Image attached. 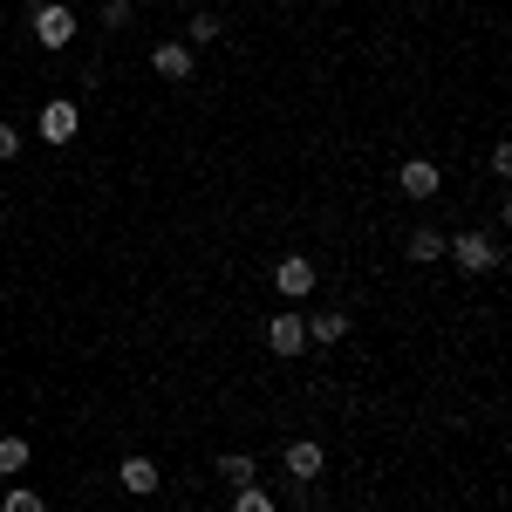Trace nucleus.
I'll return each mask as SVG.
<instances>
[{
    "label": "nucleus",
    "mask_w": 512,
    "mask_h": 512,
    "mask_svg": "<svg viewBox=\"0 0 512 512\" xmlns=\"http://www.w3.org/2000/svg\"><path fill=\"white\" fill-rule=\"evenodd\" d=\"M444 260L458 267V274H499V260H506V246H499V233H444Z\"/></svg>",
    "instance_id": "1"
},
{
    "label": "nucleus",
    "mask_w": 512,
    "mask_h": 512,
    "mask_svg": "<svg viewBox=\"0 0 512 512\" xmlns=\"http://www.w3.org/2000/svg\"><path fill=\"white\" fill-rule=\"evenodd\" d=\"M76 130H82V103H76V96H48V103L35 110V137H41V144H55V151L76 144Z\"/></svg>",
    "instance_id": "2"
},
{
    "label": "nucleus",
    "mask_w": 512,
    "mask_h": 512,
    "mask_svg": "<svg viewBox=\"0 0 512 512\" xmlns=\"http://www.w3.org/2000/svg\"><path fill=\"white\" fill-rule=\"evenodd\" d=\"M274 287H280V301H308L321 287V267L308 260V253H280L274 260Z\"/></svg>",
    "instance_id": "3"
},
{
    "label": "nucleus",
    "mask_w": 512,
    "mask_h": 512,
    "mask_svg": "<svg viewBox=\"0 0 512 512\" xmlns=\"http://www.w3.org/2000/svg\"><path fill=\"white\" fill-rule=\"evenodd\" d=\"M28 28H35V41L41 48H48V55H55V48H69V41H76V7H62V0H48V7H35V21H28Z\"/></svg>",
    "instance_id": "4"
},
{
    "label": "nucleus",
    "mask_w": 512,
    "mask_h": 512,
    "mask_svg": "<svg viewBox=\"0 0 512 512\" xmlns=\"http://www.w3.org/2000/svg\"><path fill=\"white\" fill-rule=\"evenodd\" d=\"M117 485L130 492V499H158L164 492V472H158V458H144V451H130L117 465Z\"/></svg>",
    "instance_id": "5"
},
{
    "label": "nucleus",
    "mask_w": 512,
    "mask_h": 512,
    "mask_svg": "<svg viewBox=\"0 0 512 512\" xmlns=\"http://www.w3.org/2000/svg\"><path fill=\"white\" fill-rule=\"evenodd\" d=\"M396 185H403V198L424 205V198L444 192V171H437V158H403V164H396Z\"/></svg>",
    "instance_id": "6"
},
{
    "label": "nucleus",
    "mask_w": 512,
    "mask_h": 512,
    "mask_svg": "<svg viewBox=\"0 0 512 512\" xmlns=\"http://www.w3.org/2000/svg\"><path fill=\"white\" fill-rule=\"evenodd\" d=\"M321 465H328V451H321L315 437H294V444L280 451V472L294 478V485H315V478H321Z\"/></svg>",
    "instance_id": "7"
},
{
    "label": "nucleus",
    "mask_w": 512,
    "mask_h": 512,
    "mask_svg": "<svg viewBox=\"0 0 512 512\" xmlns=\"http://www.w3.org/2000/svg\"><path fill=\"white\" fill-rule=\"evenodd\" d=\"M151 69H158L164 82H192L198 48H192V41H158V48H151Z\"/></svg>",
    "instance_id": "8"
},
{
    "label": "nucleus",
    "mask_w": 512,
    "mask_h": 512,
    "mask_svg": "<svg viewBox=\"0 0 512 512\" xmlns=\"http://www.w3.org/2000/svg\"><path fill=\"white\" fill-rule=\"evenodd\" d=\"M267 349H274L280 362L301 355V349H308V321L294 315V308H287V315H267Z\"/></svg>",
    "instance_id": "9"
},
{
    "label": "nucleus",
    "mask_w": 512,
    "mask_h": 512,
    "mask_svg": "<svg viewBox=\"0 0 512 512\" xmlns=\"http://www.w3.org/2000/svg\"><path fill=\"white\" fill-rule=\"evenodd\" d=\"M301 321H308V342H315V349L349 342V308H315V315H301Z\"/></svg>",
    "instance_id": "10"
},
{
    "label": "nucleus",
    "mask_w": 512,
    "mask_h": 512,
    "mask_svg": "<svg viewBox=\"0 0 512 512\" xmlns=\"http://www.w3.org/2000/svg\"><path fill=\"white\" fill-rule=\"evenodd\" d=\"M212 472L226 478V485H260V465H253V451H219V458H212Z\"/></svg>",
    "instance_id": "11"
},
{
    "label": "nucleus",
    "mask_w": 512,
    "mask_h": 512,
    "mask_svg": "<svg viewBox=\"0 0 512 512\" xmlns=\"http://www.w3.org/2000/svg\"><path fill=\"white\" fill-rule=\"evenodd\" d=\"M35 465V444L28 437H0V478H21Z\"/></svg>",
    "instance_id": "12"
},
{
    "label": "nucleus",
    "mask_w": 512,
    "mask_h": 512,
    "mask_svg": "<svg viewBox=\"0 0 512 512\" xmlns=\"http://www.w3.org/2000/svg\"><path fill=\"white\" fill-rule=\"evenodd\" d=\"M219 35H226V21H219L212 7H198V14H192V28H185V41H192V48H205V41H219Z\"/></svg>",
    "instance_id": "13"
},
{
    "label": "nucleus",
    "mask_w": 512,
    "mask_h": 512,
    "mask_svg": "<svg viewBox=\"0 0 512 512\" xmlns=\"http://www.w3.org/2000/svg\"><path fill=\"white\" fill-rule=\"evenodd\" d=\"M0 512H48V499H41L35 485H7L0 492Z\"/></svg>",
    "instance_id": "14"
},
{
    "label": "nucleus",
    "mask_w": 512,
    "mask_h": 512,
    "mask_svg": "<svg viewBox=\"0 0 512 512\" xmlns=\"http://www.w3.org/2000/svg\"><path fill=\"white\" fill-rule=\"evenodd\" d=\"M410 260H444V233L437 226H417L410 233Z\"/></svg>",
    "instance_id": "15"
},
{
    "label": "nucleus",
    "mask_w": 512,
    "mask_h": 512,
    "mask_svg": "<svg viewBox=\"0 0 512 512\" xmlns=\"http://www.w3.org/2000/svg\"><path fill=\"white\" fill-rule=\"evenodd\" d=\"M233 512H280V506H274V492H267V485H239Z\"/></svg>",
    "instance_id": "16"
},
{
    "label": "nucleus",
    "mask_w": 512,
    "mask_h": 512,
    "mask_svg": "<svg viewBox=\"0 0 512 512\" xmlns=\"http://www.w3.org/2000/svg\"><path fill=\"white\" fill-rule=\"evenodd\" d=\"M130 21H137V0H103V28H110V35H123Z\"/></svg>",
    "instance_id": "17"
},
{
    "label": "nucleus",
    "mask_w": 512,
    "mask_h": 512,
    "mask_svg": "<svg viewBox=\"0 0 512 512\" xmlns=\"http://www.w3.org/2000/svg\"><path fill=\"white\" fill-rule=\"evenodd\" d=\"M28 151V137H21V123H0V164H14Z\"/></svg>",
    "instance_id": "18"
},
{
    "label": "nucleus",
    "mask_w": 512,
    "mask_h": 512,
    "mask_svg": "<svg viewBox=\"0 0 512 512\" xmlns=\"http://www.w3.org/2000/svg\"><path fill=\"white\" fill-rule=\"evenodd\" d=\"M492 178H499V185H506V178H512V144H506V137L492 144Z\"/></svg>",
    "instance_id": "19"
},
{
    "label": "nucleus",
    "mask_w": 512,
    "mask_h": 512,
    "mask_svg": "<svg viewBox=\"0 0 512 512\" xmlns=\"http://www.w3.org/2000/svg\"><path fill=\"white\" fill-rule=\"evenodd\" d=\"M35 7H48V0H28V14H35Z\"/></svg>",
    "instance_id": "20"
}]
</instances>
